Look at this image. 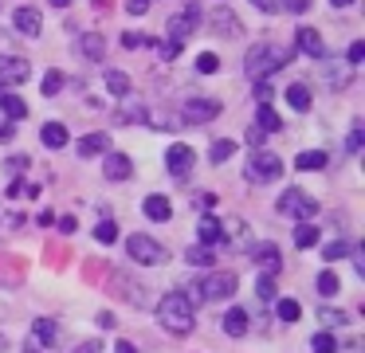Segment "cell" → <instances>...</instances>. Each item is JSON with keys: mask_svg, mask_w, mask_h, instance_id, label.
I'll return each mask as SVG.
<instances>
[{"mask_svg": "<svg viewBox=\"0 0 365 353\" xmlns=\"http://www.w3.org/2000/svg\"><path fill=\"white\" fill-rule=\"evenodd\" d=\"M51 4H56V8H67V4H71V0H51Z\"/></svg>", "mask_w": 365, "mask_h": 353, "instance_id": "obj_53", "label": "cell"}, {"mask_svg": "<svg viewBox=\"0 0 365 353\" xmlns=\"http://www.w3.org/2000/svg\"><path fill=\"white\" fill-rule=\"evenodd\" d=\"M361 141H365V130H361V122H357L354 130H349V153H357V149H361Z\"/></svg>", "mask_w": 365, "mask_h": 353, "instance_id": "obj_44", "label": "cell"}, {"mask_svg": "<svg viewBox=\"0 0 365 353\" xmlns=\"http://www.w3.org/2000/svg\"><path fill=\"white\" fill-rule=\"evenodd\" d=\"M158 322L169 329V334L185 337V334L192 329V322H197L192 298L185 295V290H169V295H161V302H158Z\"/></svg>", "mask_w": 365, "mask_h": 353, "instance_id": "obj_1", "label": "cell"}, {"mask_svg": "<svg viewBox=\"0 0 365 353\" xmlns=\"http://www.w3.org/2000/svg\"><path fill=\"white\" fill-rule=\"evenodd\" d=\"M205 20V12H200V4L197 0H185V8H181V16H169V24H165V47H161V55L165 59H177L181 55V47H185V39L197 31V24Z\"/></svg>", "mask_w": 365, "mask_h": 353, "instance_id": "obj_2", "label": "cell"}, {"mask_svg": "<svg viewBox=\"0 0 365 353\" xmlns=\"http://www.w3.org/2000/svg\"><path fill=\"white\" fill-rule=\"evenodd\" d=\"M106 161H103V173L110 180H130V173H134V161H130L126 153H103Z\"/></svg>", "mask_w": 365, "mask_h": 353, "instance_id": "obj_15", "label": "cell"}, {"mask_svg": "<svg viewBox=\"0 0 365 353\" xmlns=\"http://www.w3.org/2000/svg\"><path fill=\"white\" fill-rule=\"evenodd\" d=\"M271 94H275V91H271V83H267V78H259V83H255V102H259V106H271Z\"/></svg>", "mask_w": 365, "mask_h": 353, "instance_id": "obj_42", "label": "cell"}, {"mask_svg": "<svg viewBox=\"0 0 365 353\" xmlns=\"http://www.w3.org/2000/svg\"><path fill=\"white\" fill-rule=\"evenodd\" d=\"M197 71L200 75H216V71H220V59H216L212 51H200L197 55Z\"/></svg>", "mask_w": 365, "mask_h": 353, "instance_id": "obj_39", "label": "cell"}, {"mask_svg": "<svg viewBox=\"0 0 365 353\" xmlns=\"http://www.w3.org/2000/svg\"><path fill=\"white\" fill-rule=\"evenodd\" d=\"M185 259H189L192 267H212V263H216V251H212V247H200V243H192V247L185 251Z\"/></svg>", "mask_w": 365, "mask_h": 353, "instance_id": "obj_29", "label": "cell"}, {"mask_svg": "<svg viewBox=\"0 0 365 353\" xmlns=\"http://www.w3.org/2000/svg\"><path fill=\"white\" fill-rule=\"evenodd\" d=\"M255 130H259V133H275V130H283V118H279L271 106H259V114H255Z\"/></svg>", "mask_w": 365, "mask_h": 353, "instance_id": "obj_27", "label": "cell"}, {"mask_svg": "<svg viewBox=\"0 0 365 353\" xmlns=\"http://www.w3.org/2000/svg\"><path fill=\"white\" fill-rule=\"evenodd\" d=\"M59 342V326L56 322H48V318H36V326H32V345H56Z\"/></svg>", "mask_w": 365, "mask_h": 353, "instance_id": "obj_20", "label": "cell"}, {"mask_svg": "<svg viewBox=\"0 0 365 353\" xmlns=\"http://www.w3.org/2000/svg\"><path fill=\"white\" fill-rule=\"evenodd\" d=\"M95 240L98 243H114L118 240V224H114V220H103V224L95 227Z\"/></svg>", "mask_w": 365, "mask_h": 353, "instance_id": "obj_40", "label": "cell"}, {"mask_svg": "<svg viewBox=\"0 0 365 353\" xmlns=\"http://www.w3.org/2000/svg\"><path fill=\"white\" fill-rule=\"evenodd\" d=\"M150 4H153V0H126V12L130 16H145V12H150Z\"/></svg>", "mask_w": 365, "mask_h": 353, "instance_id": "obj_45", "label": "cell"}, {"mask_svg": "<svg viewBox=\"0 0 365 353\" xmlns=\"http://www.w3.org/2000/svg\"><path fill=\"white\" fill-rule=\"evenodd\" d=\"M32 78V63L20 55H0V86H20Z\"/></svg>", "mask_w": 365, "mask_h": 353, "instance_id": "obj_9", "label": "cell"}, {"mask_svg": "<svg viewBox=\"0 0 365 353\" xmlns=\"http://www.w3.org/2000/svg\"><path fill=\"white\" fill-rule=\"evenodd\" d=\"M294 44H299V51H307L310 59H326V44H322V31L318 28H299Z\"/></svg>", "mask_w": 365, "mask_h": 353, "instance_id": "obj_14", "label": "cell"}, {"mask_svg": "<svg viewBox=\"0 0 365 353\" xmlns=\"http://www.w3.org/2000/svg\"><path fill=\"white\" fill-rule=\"evenodd\" d=\"M142 208H145V216H150V220H158V224H165V220L173 216V204H169L161 193L145 196V204H142Z\"/></svg>", "mask_w": 365, "mask_h": 353, "instance_id": "obj_21", "label": "cell"}, {"mask_svg": "<svg viewBox=\"0 0 365 353\" xmlns=\"http://www.w3.org/2000/svg\"><path fill=\"white\" fill-rule=\"evenodd\" d=\"M287 102H291L299 114H302V110H310V86L307 83H291V86H287Z\"/></svg>", "mask_w": 365, "mask_h": 353, "instance_id": "obj_28", "label": "cell"}, {"mask_svg": "<svg viewBox=\"0 0 365 353\" xmlns=\"http://www.w3.org/2000/svg\"><path fill=\"white\" fill-rule=\"evenodd\" d=\"M12 28H16L20 36H40L43 31L40 8H16V12H12Z\"/></svg>", "mask_w": 365, "mask_h": 353, "instance_id": "obj_12", "label": "cell"}, {"mask_svg": "<svg viewBox=\"0 0 365 353\" xmlns=\"http://www.w3.org/2000/svg\"><path fill=\"white\" fill-rule=\"evenodd\" d=\"M255 295H259V302H275V298H279L275 275H259V282H255Z\"/></svg>", "mask_w": 365, "mask_h": 353, "instance_id": "obj_30", "label": "cell"}, {"mask_svg": "<svg viewBox=\"0 0 365 353\" xmlns=\"http://www.w3.org/2000/svg\"><path fill=\"white\" fill-rule=\"evenodd\" d=\"M192 165H197V153H192L189 145H169V153H165V169L173 173V177H189Z\"/></svg>", "mask_w": 365, "mask_h": 353, "instance_id": "obj_11", "label": "cell"}, {"mask_svg": "<svg viewBox=\"0 0 365 353\" xmlns=\"http://www.w3.org/2000/svg\"><path fill=\"white\" fill-rule=\"evenodd\" d=\"M122 102H126V106L118 110V118H122V122H145V114H150V110H145V106H138V102H130V98H122Z\"/></svg>", "mask_w": 365, "mask_h": 353, "instance_id": "obj_37", "label": "cell"}, {"mask_svg": "<svg viewBox=\"0 0 365 353\" xmlns=\"http://www.w3.org/2000/svg\"><path fill=\"white\" fill-rule=\"evenodd\" d=\"M208 157H212L216 165H224L228 157H236V141H216V145L208 149Z\"/></svg>", "mask_w": 365, "mask_h": 353, "instance_id": "obj_38", "label": "cell"}, {"mask_svg": "<svg viewBox=\"0 0 365 353\" xmlns=\"http://www.w3.org/2000/svg\"><path fill=\"white\" fill-rule=\"evenodd\" d=\"M283 177V161H279L275 153H263V149H255L252 157H247V180H255V185H271V180Z\"/></svg>", "mask_w": 365, "mask_h": 353, "instance_id": "obj_7", "label": "cell"}, {"mask_svg": "<svg viewBox=\"0 0 365 353\" xmlns=\"http://www.w3.org/2000/svg\"><path fill=\"white\" fill-rule=\"evenodd\" d=\"M330 4H334V8H349L354 0H330Z\"/></svg>", "mask_w": 365, "mask_h": 353, "instance_id": "obj_52", "label": "cell"}, {"mask_svg": "<svg viewBox=\"0 0 365 353\" xmlns=\"http://www.w3.org/2000/svg\"><path fill=\"white\" fill-rule=\"evenodd\" d=\"M240 287V279L232 271H208L200 275V279H192V295L197 302H224V298H232Z\"/></svg>", "mask_w": 365, "mask_h": 353, "instance_id": "obj_4", "label": "cell"}, {"mask_svg": "<svg viewBox=\"0 0 365 353\" xmlns=\"http://www.w3.org/2000/svg\"><path fill=\"white\" fill-rule=\"evenodd\" d=\"M279 212H283V216H314L318 212V200L314 196H307L302 193V188H287L283 196H279Z\"/></svg>", "mask_w": 365, "mask_h": 353, "instance_id": "obj_8", "label": "cell"}, {"mask_svg": "<svg viewBox=\"0 0 365 353\" xmlns=\"http://www.w3.org/2000/svg\"><path fill=\"white\" fill-rule=\"evenodd\" d=\"M122 44H126V47H142V44H150V39H142L138 31H126V36H122Z\"/></svg>", "mask_w": 365, "mask_h": 353, "instance_id": "obj_47", "label": "cell"}, {"mask_svg": "<svg viewBox=\"0 0 365 353\" xmlns=\"http://www.w3.org/2000/svg\"><path fill=\"white\" fill-rule=\"evenodd\" d=\"M346 255H349V243H346V240L322 243V259H326V263H338V259H346Z\"/></svg>", "mask_w": 365, "mask_h": 353, "instance_id": "obj_31", "label": "cell"}, {"mask_svg": "<svg viewBox=\"0 0 365 353\" xmlns=\"http://www.w3.org/2000/svg\"><path fill=\"white\" fill-rule=\"evenodd\" d=\"M12 133H16V130H12L9 122H0V141H12Z\"/></svg>", "mask_w": 365, "mask_h": 353, "instance_id": "obj_50", "label": "cell"}, {"mask_svg": "<svg viewBox=\"0 0 365 353\" xmlns=\"http://www.w3.org/2000/svg\"><path fill=\"white\" fill-rule=\"evenodd\" d=\"M59 91H63V75H59V71H48V75H43V94L51 98V94H59Z\"/></svg>", "mask_w": 365, "mask_h": 353, "instance_id": "obj_41", "label": "cell"}, {"mask_svg": "<svg viewBox=\"0 0 365 353\" xmlns=\"http://www.w3.org/2000/svg\"><path fill=\"white\" fill-rule=\"evenodd\" d=\"M75 227H79V224H75V216H59V232H63V235H71Z\"/></svg>", "mask_w": 365, "mask_h": 353, "instance_id": "obj_48", "label": "cell"}, {"mask_svg": "<svg viewBox=\"0 0 365 353\" xmlns=\"http://www.w3.org/2000/svg\"><path fill=\"white\" fill-rule=\"evenodd\" d=\"M208 28L216 31V36H224V39H232V36H240V20H236V12H232V8H224V4H216V8H208Z\"/></svg>", "mask_w": 365, "mask_h": 353, "instance_id": "obj_10", "label": "cell"}, {"mask_svg": "<svg viewBox=\"0 0 365 353\" xmlns=\"http://www.w3.org/2000/svg\"><path fill=\"white\" fill-rule=\"evenodd\" d=\"M247 255L255 259V263L263 267V275H279V267H283V255H279V247L275 243H255Z\"/></svg>", "mask_w": 365, "mask_h": 353, "instance_id": "obj_13", "label": "cell"}, {"mask_svg": "<svg viewBox=\"0 0 365 353\" xmlns=\"http://www.w3.org/2000/svg\"><path fill=\"white\" fill-rule=\"evenodd\" d=\"M40 141H43L48 149H63V145H67V126H63V122H48V126L40 130Z\"/></svg>", "mask_w": 365, "mask_h": 353, "instance_id": "obj_24", "label": "cell"}, {"mask_svg": "<svg viewBox=\"0 0 365 353\" xmlns=\"http://www.w3.org/2000/svg\"><path fill=\"white\" fill-rule=\"evenodd\" d=\"M252 4H255V8H259V12H275V8H279V4H275V0H252Z\"/></svg>", "mask_w": 365, "mask_h": 353, "instance_id": "obj_49", "label": "cell"}, {"mask_svg": "<svg viewBox=\"0 0 365 353\" xmlns=\"http://www.w3.org/2000/svg\"><path fill=\"white\" fill-rule=\"evenodd\" d=\"M338 290H341V279H338L334 271H322V275H318V295H322V298L338 295Z\"/></svg>", "mask_w": 365, "mask_h": 353, "instance_id": "obj_36", "label": "cell"}, {"mask_svg": "<svg viewBox=\"0 0 365 353\" xmlns=\"http://www.w3.org/2000/svg\"><path fill=\"white\" fill-rule=\"evenodd\" d=\"M318 318H322V326L326 329H338V326H346V322H349V314L346 310H334V306H322V310H318Z\"/></svg>", "mask_w": 365, "mask_h": 353, "instance_id": "obj_35", "label": "cell"}, {"mask_svg": "<svg viewBox=\"0 0 365 353\" xmlns=\"http://www.w3.org/2000/svg\"><path fill=\"white\" fill-rule=\"evenodd\" d=\"M114 353H138V349H134V342H118V345H114Z\"/></svg>", "mask_w": 365, "mask_h": 353, "instance_id": "obj_51", "label": "cell"}, {"mask_svg": "<svg viewBox=\"0 0 365 353\" xmlns=\"http://www.w3.org/2000/svg\"><path fill=\"white\" fill-rule=\"evenodd\" d=\"M275 314H279L283 322H299V318H302V306L294 302V298H279V302H275Z\"/></svg>", "mask_w": 365, "mask_h": 353, "instance_id": "obj_32", "label": "cell"}, {"mask_svg": "<svg viewBox=\"0 0 365 353\" xmlns=\"http://www.w3.org/2000/svg\"><path fill=\"white\" fill-rule=\"evenodd\" d=\"M310 353H338V342H334L330 329H322V334L310 337Z\"/></svg>", "mask_w": 365, "mask_h": 353, "instance_id": "obj_33", "label": "cell"}, {"mask_svg": "<svg viewBox=\"0 0 365 353\" xmlns=\"http://www.w3.org/2000/svg\"><path fill=\"white\" fill-rule=\"evenodd\" d=\"M283 8H287V12H294V16H302L310 8V0H283Z\"/></svg>", "mask_w": 365, "mask_h": 353, "instance_id": "obj_46", "label": "cell"}, {"mask_svg": "<svg viewBox=\"0 0 365 353\" xmlns=\"http://www.w3.org/2000/svg\"><path fill=\"white\" fill-rule=\"evenodd\" d=\"M79 157H98V153H110V138H106L103 130L98 133H87V138H79Z\"/></svg>", "mask_w": 365, "mask_h": 353, "instance_id": "obj_18", "label": "cell"}, {"mask_svg": "<svg viewBox=\"0 0 365 353\" xmlns=\"http://www.w3.org/2000/svg\"><path fill=\"white\" fill-rule=\"evenodd\" d=\"M224 334H228V337H244L247 334V310L232 306V310L224 314Z\"/></svg>", "mask_w": 365, "mask_h": 353, "instance_id": "obj_23", "label": "cell"}, {"mask_svg": "<svg viewBox=\"0 0 365 353\" xmlns=\"http://www.w3.org/2000/svg\"><path fill=\"white\" fill-rule=\"evenodd\" d=\"M103 83H106V91H110L114 98H130V75H122V71H106Z\"/></svg>", "mask_w": 365, "mask_h": 353, "instance_id": "obj_25", "label": "cell"}, {"mask_svg": "<svg viewBox=\"0 0 365 353\" xmlns=\"http://www.w3.org/2000/svg\"><path fill=\"white\" fill-rule=\"evenodd\" d=\"M0 110L9 114V122H20V118H28V102L20 98V94H12L9 86H0Z\"/></svg>", "mask_w": 365, "mask_h": 353, "instance_id": "obj_16", "label": "cell"}, {"mask_svg": "<svg viewBox=\"0 0 365 353\" xmlns=\"http://www.w3.org/2000/svg\"><path fill=\"white\" fill-rule=\"evenodd\" d=\"M197 235H200V247H216V243H224V227L216 216H205L197 224Z\"/></svg>", "mask_w": 365, "mask_h": 353, "instance_id": "obj_17", "label": "cell"}, {"mask_svg": "<svg viewBox=\"0 0 365 353\" xmlns=\"http://www.w3.org/2000/svg\"><path fill=\"white\" fill-rule=\"evenodd\" d=\"M287 63H291V51L279 47V44H252L247 55H244V71L255 78V83L267 78V75H275V71H283Z\"/></svg>", "mask_w": 365, "mask_h": 353, "instance_id": "obj_3", "label": "cell"}, {"mask_svg": "<svg viewBox=\"0 0 365 353\" xmlns=\"http://www.w3.org/2000/svg\"><path fill=\"white\" fill-rule=\"evenodd\" d=\"M79 51L87 55L91 63H103V55H106V39L98 36V31H83V39H79Z\"/></svg>", "mask_w": 365, "mask_h": 353, "instance_id": "obj_19", "label": "cell"}, {"mask_svg": "<svg viewBox=\"0 0 365 353\" xmlns=\"http://www.w3.org/2000/svg\"><path fill=\"white\" fill-rule=\"evenodd\" d=\"M346 67H357V63H361L365 59V44H361V39H357V44H349V55H346Z\"/></svg>", "mask_w": 365, "mask_h": 353, "instance_id": "obj_43", "label": "cell"}, {"mask_svg": "<svg viewBox=\"0 0 365 353\" xmlns=\"http://www.w3.org/2000/svg\"><path fill=\"white\" fill-rule=\"evenodd\" d=\"M318 243V227L314 224H299L294 227V247H314Z\"/></svg>", "mask_w": 365, "mask_h": 353, "instance_id": "obj_34", "label": "cell"}, {"mask_svg": "<svg viewBox=\"0 0 365 353\" xmlns=\"http://www.w3.org/2000/svg\"><path fill=\"white\" fill-rule=\"evenodd\" d=\"M177 118H181L185 126H208L212 118H220V102L200 98V94H189V98L181 102V110H177Z\"/></svg>", "mask_w": 365, "mask_h": 353, "instance_id": "obj_5", "label": "cell"}, {"mask_svg": "<svg viewBox=\"0 0 365 353\" xmlns=\"http://www.w3.org/2000/svg\"><path fill=\"white\" fill-rule=\"evenodd\" d=\"M126 251H130V259H134V263H145V267H161L169 259V251L161 247L158 240H150V235L145 232H134L126 240Z\"/></svg>", "mask_w": 365, "mask_h": 353, "instance_id": "obj_6", "label": "cell"}, {"mask_svg": "<svg viewBox=\"0 0 365 353\" xmlns=\"http://www.w3.org/2000/svg\"><path fill=\"white\" fill-rule=\"evenodd\" d=\"M294 169H299V173L326 169V153H322V149H307V153H299V157H294Z\"/></svg>", "mask_w": 365, "mask_h": 353, "instance_id": "obj_26", "label": "cell"}, {"mask_svg": "<svg viewBox=\"0 0 365 353\" xmlns=\"http://www.w3.org/2000/svg\"><path fill=\"white\" fill-rule=\"evenodd\" d=\"M349 75H354V67H330V63H322V83L334 86V91H346Z\"/></svg>", "mask_w": 365, "mask_h": 353, "instance_id": "obj_22", "label": "cell"}]
</instances>
